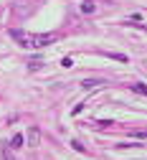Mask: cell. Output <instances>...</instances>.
I'll return each mask as SVG.
<instances>
[{
	"label": "cell",
	"instance_id": "5b68a950",
	"mask_svg": "<svg viewBox=\"0 0 147 160\" xmlns=\"http://www.w3.org/2000/svg\"><path fill=\"white\" fill-rule=\"evenodd\" d=\"M81 10H84V13H94V3H91V0H84V3H81Z\"/></svg>",
	"mask_w": 147,
	"mask_h": 160
},
{
	"label": "cell",
	"instance_id": "52a82bcc",
	"mask_svg": "<svg viewBox=\"0 0 147 160\" xmlns=\"http://www.w3.org/2000/svg\"><path fill=\"white\" fill-rule=\"evenodd\" d=\"M41 66H43V61H41V58H33V61L28 64V69H31V71H36V69H41Z\"/></svg>",
	"mask_w": 147,
	"mask_h": 160
},
{
	"label": "cell",
	"instance_id": "30bf717a",
	"mask_svg": "<svg viewBox=\"0 0 147 160\" xmlns=\"http://www.w3.org/2000/svg\"><path fill=\"white\" fill-rule=\"evenodd\" d=\"M3 158H5V160H15V158L10 155V150H8V148H3Z\"/></svg>",
	"mask_w": 147,
	"mask_h": 160
},
{
	"label": "cell",
	"instance_id": "ba28073f",
	"mask_svg": "<svg viewBox=\"0 0 147 160\" xmlns=\"http://www.w3.org/2000/svg\"><path fill=\"white\" fill-rule=\"evenodd\" d=\"M109 58H117V61H124V64H127V56H124V53H109Z\"/></svg>",
	"mask_w": 147,
	"mask_h": 160
},
{
	"label": "cell",
	"instance_id": "277c9868",
	"mask_svg": "<svg viewBox=\"0 0 147 160\" xmlns=\"http://www.w3.org/2000/svg\"><path fill=\"white\" fill-rule=\"evenodd\" d=\"M99 84H104V82H96V79H84V82H81L84 89H94V87H99Z\"/></svg>",
	"mask_w": 147,
	"mask_h": 160
},
{
	"label": "cell",
	"instance_id": "7a4b0ae2",
	"mask_svg": "<svg viewBox=\"0 0 147 160\" xmlns=\"http://www.w3.org/2000/svg\"><path fill=\"white\" fill-rule=\"evenodd\" d=\"M38 142H41V130L38 127H31L28 130V145L31 148H38Z\"/></svg>",
	"mask_w": 147,
	"mask_h": 160
},
{
	"label": "cell",
	"instance_id": "8992f818",
	"mask_svg": "<svg viewBox=\"0 0 147 160\" xmlns=\"http://www.w3.org/2000/svg\"><path fill=\"white\" fill-rule=\"evenodd\" d=\"M130 89H135L137 94H145L147 97V87H142V84H130Z\"/></svg>",
	"mask_w": 147,
	"mask_h": 160
},
{
	"label": "cell",
	"instance_id": "3957f363",
	"mask_svg": "<svg viewBox=\"0 0 147 160\" xmlns=\"http://www.w3.org/2000/svg\"><path fill=\"white\" fill-rule=\"evenodd\" d=\"M23 142H26V137H23V135H15V137L10 140V148L18 150V148H23Z\"/></svg>",
	"mask_w": 147,
	"mask_h": 160
},
{
	"label": "cell",
	"instance_id": "9c48e42d",
	"mask_svg": "<svg viewBox=\"0 0 147 160\" xmlns=\"http://www.w3.org/2000/svg\"><path fill=\"white\" fill-rule=\"evenodd\" d=\"M71 145H74V150H79V152H84V145L79 142V140H74V142H71Z\"/></svg>",
	"mask_w": 147,
	"mask_h": 160
},
{
	"label": "cell",
	"instance_id": "6da1fadb",
	"mask_svg": "<svg viewBox=\"0 0 147 160\" xmlns=\"http://www.w3.org/2000/svg\"><path fill=\"white\" fill-rule=\"evenodd\" d=\"M10 38H15V41L23 46V48H46L51 43H56V36L48 33H26V31H10Z\"/></svg>",
	"mask_w": 147,
	"mask_h": 160
}]
</instances>
